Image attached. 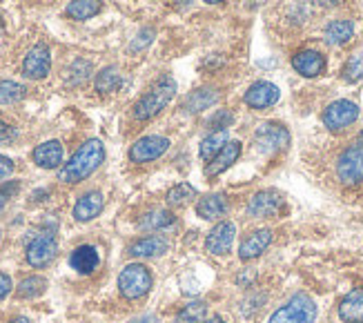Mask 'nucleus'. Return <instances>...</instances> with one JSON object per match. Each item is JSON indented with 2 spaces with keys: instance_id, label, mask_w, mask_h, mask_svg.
<instances>
[{
  "instance_id": "nucleus-1",
  "label": "nucleus",
  "mask_w": 363,
  "mask_h": 323,
  "mask_svg": "<svg viewBox=\"0 0 363 323\" xmlns=\"http://www.w3.org/2000/svg\"><path fill=\"white\" fill-rule=\"evenodd\" d=\"M103 158H105L103 143L99 138L85 141L81 148H78V152L60 168L58 181H62V183H81V181H85L91 172H96V168L103 163Z\"/></svg>"
},
{
  "instance_id": "nucleus-2",
  "label": "nucleus",
  "mask_w": 363,
  "mask_h": 323,
  "mask_svg": "<svg viewBox=\"0 0 363 323\" xmlns=\"http://www.w3.org/2000/svg\"><path fill=\"white\" fill-rule=\"evenodd\" d=\"M177 94V83L172 80V76H161L156 83L150 87V92L134 105V119L136 121H150L156 114L167 107V103L174 99Z\"/></svg>"
},
{
  "instance_id": "nucleus-3",
  "label": "nucleus",
  "mask_w": 363,
  "mask_h": 323,
  "mask_svg": "<svg viewBox=\"0 0 363 323\" xmlns=\"http://www.w3.org/2000/svg\"><path fill=\"white\" fill-rule=\"evenodd\" d=\"M317 321V303L308 295L298 292L286 305L270 317V323H314Z\"/></svg>"
},
{
  "instance_id": "nucleus-4",
  "label": "nucleus",
  "mask_w": 363,
  "mask_h": 323,
  "mask_svg": "<svg viewBox=\"0 0 363 323\" xmlns=\"http://www.w3.org/2000/svg\"><path fill=\"white\" fill-rule=\"evenodd\" d=\"M152 288V274L145 265L140 263H130L125 265L118 274V290L125 299H140L150 292Z\"/></svg>"
},
{
  "instance_id": "nucleus-5",
  "label": "nucleus",
  "mask_w": 363,
  "mask_h": 323,
  "mask_svg": "<svg viewBox=\"0 0 363 323\" xmlns=\"http://www.w3.org/2000/svg\"><path fill=\"white\" fill-rule=\"evenodd\" d=\"M337 176L343 185H357L363 181V143L357 141L345 148L337 160Z\"/></svg>"
},
{
  "instance_id": "nucleus-6",
  "label": "nucleus",
  "mask_w": 363,
  "mask_h": 323,
  "mask_svg": "<svg viewBox=\"0 0 363 323\" xmlns=\"http://www.w3.org/2000/svg\"><path fill=\"white\" fill-rule=\"evenodd\" d=\"M255 143L259 152L263 154H277V152H283L290 145V132L286 125L281 123H261L255 132Z\"/></svg>"
},
{
  "instance_id": "nucleus-7",
  "label": "nucleus",
  "mask_w": 363,
  "mask_h": 323,
  "mask_svg": "<svg viewBox=\"0 0 363 323\" xmlns=\"http://www.w3.org/2000/svg\"><path fill=\"white\" fill-rule=\"evenodd\" d=\"M58 254V243L54 230H43L27 243V263L31 268H45L50 265Z\"/></svg>"
},
{
  "instance_id": "nucleus-8",
  "label": "nucleus",
  "mask_w": 363,
  "mask_h": 323,
  "mask_svg": "<svg viewBox=\"0 0 363 323\" xmlns=\"http://www.w3.org/2000/svg\"><path fill=\"white\" fill-rule=\"evenodd\" d=\"M357 119H359V105L348 99H339L323 109V125L328 129H333V132H341V129L350 127Z\"/></svg>"
},
{
  "instance_id": "nucleus-9",
  "label": "nucleus",
  "mask_w": 363,
  "mask_h": 323,
  "mask_svg": "<svg viewBox=\"0 0 363 323\" xmlns=\"http://www.w3.org/2000/svg\"><path fill=\"white\" fill-rule=\"evenodd\" d=\"M283 205H286V199L283 194L277 190H261L257 192L255 197L250 199L247 203V214L255 217V219H272L277 217Z\"/></svg>"
},
{
  "instance_id": "nucleus-10",
  "label": "nucleus",
  "mask_w": 363,
  "mask_h": 323,
  "mask_svg": "<svg viewBox=\"0 0 363 323\" xmlns=\"http://www.w3.org/2000/svg\"><path fill=\"white\" fill-rule=\"evenodd\" d=\"M169 148V138L165 136H143V138H138L134 145H132V150H130V158H132V163H150V160H156V158H161Z\"/></svg>"
},
{
  "instance_id": "nucleus-11",
  "label": "nucleus",
  "mask_w": 363,
  "mask_h": 323,
  "mask_svg": "<svg viewBox=\"0 0 363 323\" xmlns=\"http://www.w3.org/2000/svg\"><path fill=\"white\" fill-rule=\"evenodd\" d=\"M52 70V54H50V47L38 43L34 45L31 50L27 52L25 60H23V74L31 80H40L50 74Z\"/></svg>"
},
{
  "instance_id": "nucleus-12",
  "label": "nucleus",
  "mask_w": 363,
  "mask_h": 323,
  "mask_svg": "<svg viewBox=\"0 0 363 323\" xmlns=\"http://www.w3.org/2000/svg\"><path fill=\"white\" fill-rule=\"evenodd\" d=\"M279 99H281V92L274 83H270V80H259V83L250 85L243 101L252 109H265V107L277 105Z\"/></svg>"
},
{
  "instance_id": "nucleus-13",
  "label": "nucleus",
  "mask_w": 363,
  "mask_h": 323,
  "mask_svg": "<svg viewBox=\"0 0 363 323\" xmlns=\"http://www.w3.org/2000/svg\"><path fill=\"white\" fill-rule=\"evenodd\" d=\"M234 234H236V228L234 223L230 221H220L216 223L214 228L210 230L208 239H205V250L220 256V254H228L232 243H234Z\"/></svg>"
},
{
  "instance_id": "nucleus-14",
  "label": "nucleus",
  "mask_w": 363,
  "mask_h": 323,
  "mask_svg": "<svg viewBox=\"0 0 363 323\" xmlns=\"http://www.w3.org/2000/svg\"><path fill=\"white\" fill-rule=\"evenodd\" d=\"M292 67L306 78H317L325 72V56L317 50H303L292 56Z\"/></svg>"
},
{
  "instance_id": "nucleus-15",
  "label": "nucleus",
  "mask_w": 363,
  "mask_h": 323,
  "mask_svg": "<svg viewBox=\"0 0 363 323\" xmlns=\"http://www.w3.org/2000/svg\"><path fill=\"white\" fill-rule=\"evenodd\" d=\"M270 243H272V230H267V228L255 230L252 234H247V236L243 239L241 248H239L241 261H252V258L261 256V254L267 250V246H270Z\"/></svg>"
},
{
  "instance_id": "nucleus-16",
  "label": "nucleus",
  "mask_w": 363,
  "mask_h": 323,
  "mask_svg": "<svg viewBox=\"0 0 363 323\" xmlns=\"http://www.w3.org/2000/svg\"><path fill=\"white\" fill-rule=\"evenodd\" d=\"M230 209V203L223 194H208L196 203V214L205 221H220Z\"/></svg>"
},
{
  "instance_id": "nucleus-17",
  "label": "nucleus",
  "mask_w": 363,
  "mask_h": 323,
  "mask_svg": "<svg viewBox=\"0 0 363 323\" xmlns=\"http://www.w3.org/2000/svg\"><path fill=\"white\" fill-rule=\"evenodd\" d=\"M169 243L165 236H143L134 241V243L130 246V254L132 256H138V258H156V256H163L167 252Z\"/></svg>"
},
{
  "instance_id": "nucleus-18",
  "label": "nucleus",
  "mask_w": 363,
  "mask_h": 323,
  "mask_svg": "<svg viewBox=\"0 0 363 323\" xmlns=\"http://www.w3.org/2000/svg\"><path fill=\"white\" fill-rule=\"evenodd\" d=\"M101 209H103V194L96 192V190H91V192L83 194V197L76 201L74 219L81 221V223H87L91 219H96L101 214Z\"/></svg>"
},
{
  "instance_id": "nucleus-19",
  "label": "nucleus",
  "mask_w": 363,
  "mask_h": 323,
  "mask_svg": "<svg viewBox=\"0 0 363 323\" xmlns=\"http://www.w3.org/2000/svg\"><path fill=\"white\" fill-rule=\"evenodd\" d=\"M339 319L343 323H363V288L352 290L341 299Z\"/></svg>"
},
{
  "instance_id": "nucleus-20",
  "label": "nucleus",
  "mask_w": 363,
  "mask_h": 323,
  "mask_svg": "<svg viewBox=\"0 0 363 323\" xmlns=\"http://www.w3.org/2000/svg\"><path fill=\"white\" fill-rule=\"evenodd\" d=\"M241 156V143L239 141H230L223 150H220L210 163H208V168H205V176H218L220 172H225L232 163H236V158Z\"/></svg>"
},
{
  "instance_id": "nucleus-21",
  "label": "nucleus",
  "mask_w": 363,
  "mask_h": 323,
  "mask_svg": "<svg viewBox=\"0 0 363 323\" xmlns=\"http://www.w3.org/2000/svg\"><path fill=\"white\" fill-rule=\"evenodd\" d=\"M99 263H101V256L94 246H78L69 256V265L81 274H91L99 268Z\"/></svg>"
},
{
  "instance_id": "nucleus-22",
  "label": "nucleus",
  "mask_w": 363,
  "mask_h": 323,
  "mask_svg": "<svg viewBox=\"0 0 363 323\" xmlns=\"http://www.w3.org/2000/svg\"><path fill=\"white\" fill-rule=\"evenodd\" d=\"M34 163L38 168H45V170H54L62 163V145L58 141H47V143H40L38 148L34 150Z\"/></svg>"
},
{
  "instance_id": "nucleus-23",
  "label": "nucleus",
  "mask_w": 363,
  "mask_h": 323,
  "mask_svg": "<svg viewBox=\"0 0 363 323\" xmlns=\"http://www.w3.org/2000/svg\"><path fill=\"white\" fill-rule=\"evenodd\" d=\"M354 34V25L352 21H345V18H337L333 23H328L325 29H323V40L333 47H339V45H345Z\"/></svg>"
},
{
  "instance_id": "nucleus-24",
  "label": "nucleus",
  "mask_w": 363,
  "mask_h": 323,
  "mask_svg": "<svg viewBox=\"0 0 363 323\" xmlns=\"http://www.w3.org/2000/svg\"><path fill=\"white\" fill-rule=\"evenodd\" d=\"M218 101V92L212 89V87H201V89H194L192 94L185 99V111L187 114H199V111L212 107L214 103Z\"/></svg>"
},
{
  "instance_id": "nucleus-25",
  "label": "nucleus",
  "mask_w": 363,
  "mask_h": 323,
  "mask_svg": "<svg viewBox=\"0 0 363 323\" xmlns=\"http://www.w3.org/2000/svg\"><path fill=\"white\" fill-rule=\"evenodd\" d=\"M174 214L169 212V209H154V212H147L140 217L138 221V228L140 230H167L169 225H174Z\"/></svg>"
},
{
  "instance_id": "nucleus-26",
  "label": "nucleus",
  "mask_w": 363,
  "mask_h": 323,
  "mask_svg": "<svg viewBox=\"0 0 363 323\" xmlns=\"http://www.w3.org/2000/svg\"><path fill=\"white\" fill-rule=\"evenodd\" d=\"M228 143H230V141H228V129H220V132H212L210 136H205V138L201 141L199 152H201V156H203V158L212 160L220 150L225 148Z\"/></svg>"
},
{
  "instance_id": "nucleus-27",
  "label": "nucleus",
  "mask_w": 363,
  "mask_h": 323,
  "mask_svg": "<svg viewBox=\"0 0 363 323\" xmlns=\"http://www.w3.org/2000/svg\"><path fill=\"white\" fill-rule=\"evenodd\" d=\"M208 317V303L203 301H189L179 310L177 323H203Z\"/></svg>"
},
{
  "instance_id": "nucleus-28",
  "label": "nucleus",
  "mask_w": 363,
  "mask_h": 323,
  "mask_svg": "<svg viewBox=\"0 0 363 323\" xmlns=\"http://www.w3.org/2000/svg\"><path fill=\"white\" fill-rule=\"evenodd\" d=\"M99 11H101V3H94V0H76V3H69L65 9V13L74 21H87Z\"/></svg>"
},
{
  "instance_id": "nucleus-29",
  "label": "nucleus",
  "mask_w": 363,
  "mask_h": 323,
  "mask_svg": "<svg viewBox=\"0 0 363 323\" xmlns=\"http://www.w3.org/2000/svg\"><path fill=\"white\" fill-rule=\"evenodd\" d=\"M123 83V76L118 72V67H105L101 70V74L96 76V89L101 94H109V92H116Z\"/></svg>"
},
{
  "instance_id": "nucleus-30",
  "label": "nucleus",
  "mask_w": 363,
  "mask_h": 323,
  "mask_svg": "<svg viewBox=\"0 0 363 323\" xmlns=\"http://www.w3.org/2000/svg\"><path fill=\"white\" fill-rule=\"evenodd\" d=\"M192 199H196V190L189 183H179L167 192V205L169 207H181Z\"/></svg>"
},
{
  "instance_id": "nucleus-31",
  "label": "nucleus",
  "mask_w": 363,
  "mask_h": 323,
  "mask_svg": "<svg viewBox=\"0 0 363 323\" xmlns=\"http://www.w3.org/2000/svg\"><path fill=\"white\" fill-rule=\"evenodd\" d=\"M25 94H27V89L21 83H16V80H0V103L3 105L23 101Z\"/></svg>"
},
{
  "instance_id": "nucleus-32",
  "label": "nucleus",
  "mask_w": 363,
  "mask_h": 323,
  "mask_svg": "<svg viewBox=\"0 0 363 323\" xmlns=\"http://www.w3.org/2000/svg\"><path fill=\"white\" fill-rule=\"evenodd\" d=\"M45 288H47V279H43V277H27V279H23L18 283V290H16V292H18L21 299H34V297L45 292Z\"/></svg>"
},
{
  "instance_id": "nucleus-33",
  "label": "nucleus",
  "mask_w": 363,
  "mask_h": 323,
  "mask_svg": "<svg viewBox=\"0 0 363 323\" xmlns=\"http://www.w3.org/2000/svg\"><path fill=\"white\" fill-rule=\"evenodd\" d=\"M89 74H91V62L78 58V60L72 62V67L67 70V83L69 85H81L89 78Z\"/></svg>"
},
{
  "instance_id": "nucleus-34",
  "label": "nucleus",
  "mask_w": 363,
  "mask_h": 323,
  "mask_svg": "<svg viewBox=\"0 0 363 323\" xmlns=\"http://www.w3.org/2000/svg\"><path fill=\"white\" fill-rule=\"evenodd\" d=\"M363 78V54H354L350 56V60L345 62L343 67V80L348 83H357V80Z\"/></svg>"
},
{
  "instance_id": "nucleus-35",
  "label": "nucleus",
  "mask_w": 363,
  "mask_h": 323,
  "mask_svg": "<svg viewBox=\"0 0 363 323\" xmlns=\"http://www.w3.org/2000/svg\"><path fill=\"white\" fill-rule=\"evenodd\" d=\"M154 38V29H143V31H138V36L132 40L130 45V52H140V50H145V47L152 43Z\"/></svg>"
},
{
  "instance_id": "nucleus-36",
  "label": "nucleus",
  "mask_w": 363,
  "mask_h": 323,
  "mask_svg": "<svg viewBox=\"0 0 363 323\" xmlns=\"http://www.w3.org/2000/svg\"><path fill=\"white\" fill-rule=\"evenodd\" d=\"M232 121H234V116L230 111H216V114L210 119V127H214V132H220V129H225Z\"/></svg>"
},
{
  "instance_id": "nucleus-37",
  "label": "nucleus",
  "mask_w": 363,
  "mask_h": 323,
  "mask_svg": "<svg viewBox=\"0 0 363 323\" xmlns=\"http://www.w3.org/2000/svg\"><path fill=\"white\" fill-rule=\"evenodd\" d=\"M16 136H18V132H16L11 125L0 121V145H11L16 141Z\"/></svg>"
},
{
  "instance_id": "nucleus-38",
  "label": "nucleus",
  "mask_w": 363,
  "mask_h": 323,
  "mask_svg": "<svg viewBox=\"0 0 363 323\" xmlns=\"http://www.w3.org/2000/svg\"><path fill=\"white\" fill-rule=\"evenodd\" d=\"M21 190V185H18V181H11V183H7V185H3L0 187V207H3L16 192Z\"/></svg>"
},
{
  "instance_id": "nucleus-39",
  "label": "nucleus",
  "mask_w": 363,
  "mask_h": 323,
  "mask_svg": "<svg viewBox=\"0 0 363 323\" xmlns=\"http://www.w3.org/2000/svg\"><path fill=\"white\" fill-rule=\"evenodd\" d=\"M11 172H13V160L7 156H0V181L7 179Z\"/></svg>"
},
{
  "instance_id": "nucleus-40",
  "label": "nucleus",
  "mask_w": 363,
  "mask_h": 323,
  "mask_svg": "<svg viewBox=\"0 0 363 323\" xmlns=\"http://www.w3.org/2000/svg\"><path fill=\"white\" fill-rule=\"evenodd\" d=\"M9 292H11V279L5 272H0V301H3Z\"/></svg>"
},
{
  "instance_id": "nucleus-41",
  "label": "nucleus",
  "mask_w": 363,
  "mask_h": 323,
  "mask_svg": "<svg viewBox=\"0 0 363 323\" xmlns=\"http://www.w3.org/2000/svg\"><path fill=\"white\" fill-rule=\"evenodd\" d=\"M257 277V274H255V270H247L245 274L241 272L239 274V277H236V283H243V285H250L252 283V279H255Z\"/></svg>"
},
{
  "instance_id": "nucleus-42",
  "label": "nucleus",
  "mask_w": 363,
  "mask_h": 323,
  "mask_svg": "<svg viewBox=\"0 0 363 323\" xmlns=\"http://www.w3.org/2000/svg\"><path fill=\"white\" fill-rule=\"evenodd\" d=\"M132 323H159V319H156L154 314H143V317L134 319Z\"/></svg>"
},
{
  "instance_id": "nucleus-43",
  "label": "nucleus",
  "mask_w": 363,
  "mask_h": 323,
  "mask_svg": "<svg viewBox=\"0 0 363 323\" xmlns=\"http://www.w3.org/2000/svg\"><path fill=\"white\" fill-rule=\"evenodd\" d=\"M205 323H225V321H223V319H220L218 314H214L212 319H208V321H205Z\"/></svg>"
},
{
  "instance_id": "nucleus-44",
  "label": "nucleus",
  "mask_w": 363,
  "mask_h": 323,
  "mask_svg": "<svg viewBox=\"0 0 363 323\" xmlns=\"http://www.w3.org/2000/svg\"><path fill=\"white\" fill-rule=\"evenodd\" d=\"M9 323H29V319H25V317H18V319H13V321H9Z\"/></svg>"
},
{
  "instance_id": "nucleus-45",
  "label": "nucleus",
  "mask_w": 363,
  "mask_h": 323,
  "mask_svg": "<svg viewBox=\"0 0 363 323\" xmlns=\"http://www.w3.org/2000/svg\"><path fill=\"white\" fill-rule=\"evenodd\" d=\"M359 141L363 143V129H361V134H359Z\"/></svg>"
},
{
  "instance_id": "nucleus-46",
  "label": "nucleus",
  "mask_w": 363,
  "mask_h": 323,
  "mask_svg": "<svg viewBox=\"0 0 363 323\" xmlns=\"http://www.w3.org/2000/svg\"><path fill=\"white\" fill-rule=\"evenodd\" d=\"M0 27H3V16H0Z\"/></svg>"
},
{
  "instance_id": "nucleus-47",
  "label": "nucleus",
  "mask_w": 363,
  "mask_h": 323,
  "mask_svg": "<svg viewBox=\"0 0 363 323\" xmlns=\"http://www.w3.org/2000/svg\"><path fill=\"white\" fill-rule=\"evenodd\" d=\"M0 239H3V232H0Z\"/></svg>"
}]
</instances>
